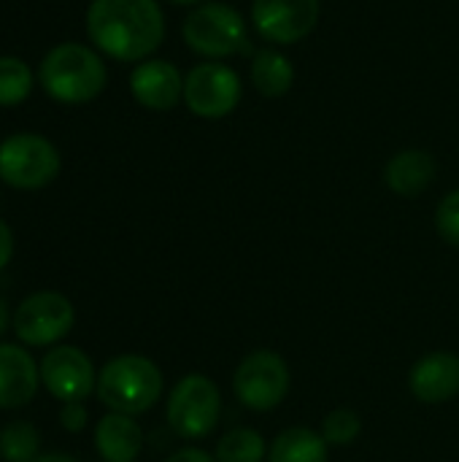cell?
<instances>
[{
    "instance_id": "6da1fadb",
    "label": "cell",
    "mask_w": 459,
    "mask_h": 462,
    "mask_svg": "<svg viewBox=\"0 0 459 462\" xmlns=\"http://www.w3.org/2000/svg\"><path fill=\"white\" fill-rule=\"evenodd\" d=\"M87 35L106 57L141 62L165 38V16L157 0H92L87 8Z\"/></svg>"
},
{
    "instance_id": "7a4b0ae2",
    "label": "cell",
    "mask_w": 459,
    "mask_h": 462,
    "mask_svg": "<svg viewBox=\"0 0 459 462\" xmlns=\"http://www.w3.org/2000/svg\"><path fill=\"white\" fill-rule=\"evenodd\" d=\"M38 81L51 100L81 106L95 100L106 89L108 68L95 49L68 41L46 51L38 68Z\"/></svg>"
},
{
    "instance_id": "3957f363",
    "label": "cell",
    "mask_w": 459,
    "mask_h": 462,
    "mask_svg": "<svg viewBox=\"0 0 459 462\" xmlns=\"http://www.w3.org/2000/svg\"><path fill=\"white\" fill-rule=\"evenodd\" d=\"M97 398L116 414H143L162 395V371L143 355H122L97 374Z\"/></svg>"
},
{
    "instance_id": "277c9868",
    "label": "cell",
    "mask_w": 459,
    "mask_h": 462,
    "mask_svg": "<svg viewBox=\"0 0 459 462\" xmlns=\"http://www.w3.org/2000/svg\"><path fill=\"white\" fill-rule=\"evenodd\" d=\"M57 146L35 133H14L0 143V179L14 189H43L60 176Z\"/></svg>"
},
{
    "instance_id": "5b68a950",
    "label": "cell",
    "mask_w": 459,
    "mask_h": 462,
    "mask_svg": "<svg viewBox=\"0 0 459 462\" xmlns=\"http://www.w3.org/2000/svg\"><path fill=\"white\" fill-rule=\"evenodd\" d=\"M184 41L195 54L222 60L246 49V22L225 3H203L184 19Z\"/></svg>"
},
{
    "instance_id": "8992f818",
    "label": "cell",
    "mask_w": 459,
    "mask_h": 462,
    "mask_svg": "<svg viewBox=\"0 0 459 462\" xmlns=\"http://www.w3.org/2000/svg\"><path fill=\"white\" fill-rule=\"evenodd\" d=\"M222 411L219 387L203 374H187L168 398V425L181 439H206Z\"/></svg>"
},
{
    "instance_id": "52a82bcc",
    "label": "cell",
    "mask_w": 459,
    "mask_h": 462,
    "mask_svg": "<svg viewBox=\"0 0 459 462\" xmlns=\"http://www.w3.org/2000/svg\"><path fill=\"white\" fill-rule=\"evenodd\" d=\"M76 322L73 303L51 290L35 292L14 311V333L27 346H51L70 333Z\"/></svg>"
},
{
    "instance_id": "ba28073f",
    "label": "cell",
    "mask_w": 459,
    "mask_h": 462,
    "mask_svg": "<svg viewBox=\"0 0 459 462\" xmlns=\"http://www.w3.org/2000/svg\"><path fill=\"white\" fill-rule=\"evenodd\" d=\"M235 398L252 411L276 409L289 393V368L284 357L271 349L252 352L235 371L233 379Z\"/></svg>"
},
{
    "instance_id": "9c48e42d",
    "label": "cell",
    "mask_w": 459,
    "mask_h": 462,
    "mask_svg": "<svg viewBox=\"0 0 459 462\" xmlns=\"http://www.w3.org/2000/svg\"><path fill=\"white\" fill-rule=\"evenodd\" d=\"M241 79L222 62H200L184 79V103L195 116L222 119L241 103Z\"/></svg>"
},
{
    "instance_id": "30bf717a",
    "label": "cell",
    "mask_w": 459,
    "mask_h": 462,
    "mask_svg": "<svg viewBox=\"0 0 459 462\" xmlns=\"http://www.w3.org/2000/svg\"><path fill=\"white\" fill-rule=\"evenodd\" d=\"M41 382L49 395L73 403L84 401L97 390V374L92 360L78 346H54L41 360Z\"/></svg>"
},
{
    "instance_id": "8fae6325",
    "label": "cell",
    "mask_w": 459,
    "mask_h": 462,
    "mask_svg": "<svg viewBox=\"0 0 459 462\" xmlns=\"http://www.w3.org/2000/svg\"><path fill=\"white\" fill-rule=\"evenodd\" d=\"M319 11V0H254L252 19L265 41L289 46L317 27Z\"/></svg>"
},
{
    "instance_id": "7c38bea8",
    "label": "cell",
    "mask_w": 459,
    "mask_h": 462,
    "mask_svg": "<svg viewBox=\"0 0 459 462\" xmlns=\"http://www.w3.org/2000/svg\"><path fill=\"white\" fill-rule=\"evenodd\" d=\"M130 92L149 111H170L184 97V79L168 60H143L130 73Z\"/></svg>"
},
{
    "instance_id": "4fadbf2b",
    "label": "cell",
    "mask_w": 459,
    "mask_h": 462,
    "mask_svg": "<svg viewBox=\"0 0 459 462\" xmlns=\"http://www.w3.org/2000/svg\"><path fill=\"white\" fill-rule=\"evenodd\" d=\"M41 384V365L16 344H0V409L27 406Z\"/></svg>"
},
{
    "instance_id": "5bb4252c",
    "label": "cell",
    "mask_w": 459,
    "mask_h": 462,
    "mask_svg": "<svg viewBox=\"0 0 459 462\" xmlns=\"http://www.w3.org/2000/svg\"><path fill=\"white\" fill-rule=\"evenodd\" d=\"M411 393L422 403H446L459 395V357L452 352L425 355L411 368Z\"/></svg>"
},
{
    "instance_id": "9a60e30c",
    "label": "cell",
    "mask_w": 459,
    "mask_h": 462,
    "mask_svg": "<svg viewBox=\"0 0 459 462\" xmlns=\"http://www.w3.org/2000/svg\"><path fill=\"white\" fill-rule=\"evenodd\" d=\"M95 449L106 462H133L143 449V430L127 414H106L95 428Z\"/></svg>"
},
{
    "instance_id": "2e32d148",
    "label": "cell",
    "mask_w": 459,
    "mask_h": 462,
    "mask_svg": "<svg viewBox=\"0 0 459 462\" xmlns=\"http://www.w3.org/2000/svg\"><path fill=\"white\" fill-rule=\"evenodd\" d=\"M436 179V160L425 149H403L398 152L384 171V181L395 195L417 198Z\"/></svg>"
},
{
    "instance_id": "e0dca14e",
    "label": "cell",
    "mask_w": 459,
    "mask_h": 462,
    "mask_svg": "<svg viewBox=\"0 0 459 462\" xmlns=\"http://www.w3.org/2000/svg\"><path fill=\"white\" fill-rule=\"evenodd\" d=\"M252 84L265 97H281L295 84V68L289 57L276 49H262L252 60Z\"/></svg>"
},
{
    "instance_id": "ac0fdd59",
    "label": "cell",
    "mask_w": 459,
    "mask_h": 462,
    "mask_svg": "<svg viewBox=\"0 0 459 462\" xmlns=\"http://www.w3.org/2000/svg\"><path fill=\"white\" fill-rule=\"evenodd\" d=\"M268 462H327V441L311 428H289L273 441Z\"/></svg>"
},
{
    "instance_id": "d6986e66",
    "label": "cell",
    "mask_w": 459,
    "mask_h": 462,
    "mask_svg": "<svg viewBox=\"0 0 459 462\" xmlns=\"http://www.w3.org/2000/svg\"><path fill=\"white\" fill-rule=\"evenodd\" d=\"M35 76L32 68L11 54L0 57V108H14L24 103L32 92Z\"/></svg>"
},
{
    "instance_id": "ffe728a7",
    "label": "cell",
    "mask_w": 459,
    "mask_h": 462,
    "mask_svg": "<svg viewBox=\"0 0 459 462\" xmlns=\"http://www.w3.org/2000/svg\"><path fill=\"white\" fill-rule=\"evenodd\" d=\"M41 433L32 422L16 420L0 430V457L5 462H32L38 457Z\"/></svg>"
},
{
    "instance_id": "44dd1931",
    "label": "cell",
    "mask_w": 459,
    "mask_h": 462,
    "mask_svg": "<svg viewBox=\"0 0 459 462\" xmlns=\"http://www.w3.org/2000/svg\"><path fill=\"white\" fill-rule=\"evenodd\" d=\"M265 441L252 428H235L216 444V462H262Z\"/></svg>"
},
{
    "instance_id": "7402d4cb",
    "label": "cell",
    "mask_w": 459,
    "mask_h": 462,
    "mask_svg": "<svg viewBox=\"0 0 459 462\" xmlns=\"http://www.w3.org/2000/svg\"><path fill=\"white\" fill-rule=\"evenodd\" d=\"M360 433L363 420L352 409H335L322 422V439L327 441V447H349L360 439Z\"/></svg>"
},
{
    "instance_id": "603a6c76",
    "label": "cell",
    "mask_w": 459,
    "mask_h": 462,
    "mask_svg": "<svg viewBox=\"0 0 459 462\" xmlns=\"http://www.w3.org/2000/svg\"><path fill=\"white\" fill-rule=\"evenodd\" d=\"M436 225H438V233L444 236V241L459 249V189L449 192L441 200V206L436 211Z\"/></svg>"
},
{
    "instance_id": "cb8c5ba5",
    "label": "cell",
    "mask_w": 459,
    "mask_h": 462,
    "mask_svg": "<svg viewBox=\"0 0 459 462\" xmlns=\"http://www.w3.org/2000/svg\"><path fill=\"white\" fill-rule=\"evenodd\" d=\"M60 422L65 430L70 433H78L87 428V409L81 401H73V403H62V411H60Z\"/></svg>"
},
{
    "instance_id": "d4e9b609",
    "label": "cell",
    "mask_w": 459,
    "mask_h": 462,
    "mask_svg": "<svg viewBox=\"0 0 459 462\" xmlns=\"http://www.w3.org/2000/svg\"><path fill=\"white\" fill-rule=\"evenodd\" d=\"M14 257V233L11 227L0 219V271L11 263Z\"/></svg>"
},
{
    "instance_id": "484cf974",
    "label": "cell",
    "mask_w": 459,
    "mask_h": 462,
    "mask_svg": "<svg viewBox=\"0 0 459 462\" xmlns=\"http://www.w3.org/2000/svg\"><path fill=\"white\" fill-rule=\"evenodd\" d=\"M165 462H216V457H211V455H206L203 449H179V452H173L170 457Z\"/></svg>"
},
{
    "instance_id": "4316f807",
    "label": "cell",
    "mask_w": 459,
    "mask_h": 462,
    "mask_svg": "<svg viewBox=\"0 0 459 462\" xmlns=\"http://www.w3.org/2000/svg\"><path fill=\"white\" fill-rule=\"evenodd\" d=\"M8 322H11V317H8V303L0 298V336L8 330Z\"/></svg>"
},
{
    "instance_id": "83f0119b",
    "label": "cell",
    "mask_w": 459,
    "mask_h": 462,
    "mask_svg": "<svg viewBox=\"0 0 459 462\" xmlns=\"http://www.w3.org/2000/svg\"><path fill=\"white\" fill-rule=\"evenodd\" d=\"M32 462H78L76 457H70V455H41V457H35Z\"/></svg>"
},
{
    "instance_id": "f1b7e54d",
    "label": "cell",
    "mask_w": 459,
    "mask_h": 462,
    "mask_svg": "<svg viewBox=\"0 0 459 462\" xmlns=\"http://www.w3.org/2000/svg\"><path fill=\"white\" fill-rule=\"evenodd\" d=\"M170 3H176V5H195V3H200V0H170Z\"/></svg>"
}]
</instances>
